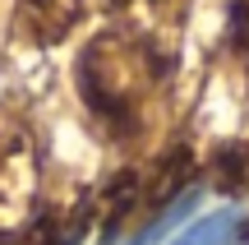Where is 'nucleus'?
Listing matches in <instances>:
<instances>
[{
  "label": "nucleus",
  "instance_id": "nucleus-1",
  "mask_svg": "<svg viewBox=\"0 0 249 245\" xmlns=\"http://www.w3.org/2000/svg\"><path fill=\"white\" fill-rule=\"evenodd\" d=\"M240 213H231V208H222V213H208V218H198L189 231H180L171 245H231L235 236H240Z\"/></svg>",
  "mask_w": 249,
  "mask_h": 245
},
{
  "label": "nucleus",
  "instance_id": "nucleus-2",
  "mask_svg": "<svg viewBox=\"0 0 249 245\" xmlns=\"http://www.w3.org/2000/svg\"><path fill=\"white\" fill-rule=\"evenodd\" d=\"M194 204H198V190H185L176 204H171V208H161V213H157V222H148V227H143L129 245H152V241H161V236H166V231L176 227L180 218H189V213H194Z\"/></svg>",
  "mask_w": 249,
  "mask_h": 245
}]
</instances>
